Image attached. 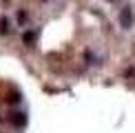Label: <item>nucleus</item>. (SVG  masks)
<instances>
[{"mask_svg":"<svg viewBox=\"0 0 135 133\" xmlns=\"http://www.w3.org/2000/svg\"><path fill=\"white\" fill-rule=\"evenodd\" d=\"M0 33H4V36L11 33V20H9V18H2V20H0Z\"/></svg>","mask_w":135,"mask_h":133,"instance_id":"nucleus-1","label":"nucleus"}]
</instances>
